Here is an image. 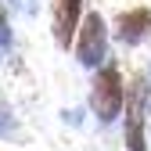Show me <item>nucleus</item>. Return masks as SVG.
Segmentation results:
<instances>
[{
    "mask_svg": "<svg viewBox=\"0 0 151 151\" xmlns=\"http://www.w3.org/2000/svg\"><path fill=\"white\" fill-rule=\"evenodd\" d=\"M126 101V93H122V79H119V68H104L97 79H93V111L108 122V119H115L119 115V108Z\"/></svg>",
    "mask_w": 151,
    "mask_h": 151,
    "instance_id": "nucleus-1",
    "label": "nucleus"
},
{
    "mask_svg": "<svg viewBox=\"0 0 151 151\" xmlns=\"http://www.w3.org/2000/svg\"><path fill=\"white\" fill-rule=\"evenodd\" d=\"M101 54H104V22H101V14H86L83 29H79V61L93 65Z\"/></svg>",
    "mask_w": 151,
    "mask_h": 151,
    "instance_id": "nucleus-2",
    "label": "nucleus"
},
{
    "mask_svg": "<svg viewBox=\"0 0 151 151\" xmlns=\"http://www.w3.org/2000/svg\"><path fill=\"white\" fill-rule=\"evenodd\" d=\"M79 7H83V0H54V36H58L61 47H68V40L76 36Z\"/></svg>",
    "mask_w": 151,
    "mask_h": 151,
    "instance_id": "nucleus-3",
    "label": "nucleus"
},
{
    "mask_svg": "<svg viewBox=\"0 0 151 151\" xmlns=\"http://www.w3.org/2000/svg\"><path fill=\"white\" fill-rule=\"evenodd\" d=\"M144 29H151V14H147V11H129V14L119 18V32L129 36V40H137Z\"/></svg>",
    "mask_w": 151,
    "mask_h": 151,
    "instance_id": "nucleus-4",
    "label": "nucleus"
}]
</instances>
